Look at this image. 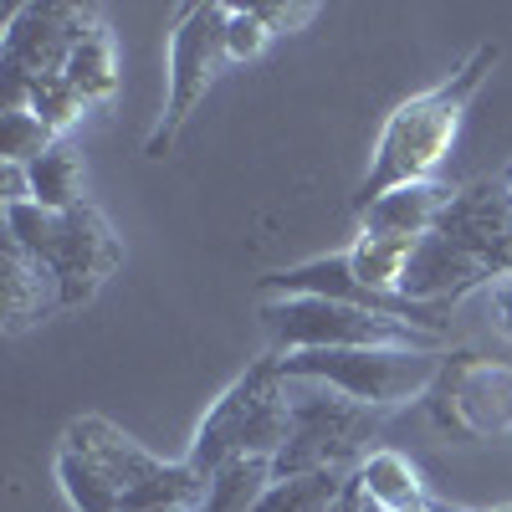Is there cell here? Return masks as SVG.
Segmentation results:
<instances>
[{
  "mask_svg": "<svg viewBox=\"0 0 512 512\" xmlns=\"http://www.w3.org/2000/svg\"><path fill=\"white\" fill-rule=\"evenodd\" d=\"M497 62H502V47L497 41H482V47L466 52L456 62V72H446L436 88L405 98L390 118H384L374 159H369V175H364V185L354 195V210H364L369 200H379L384 190H395V185L436 180L441 159L451 154L461 123H466V113H472L477 93L487 88V77L497 72Z\"/></svg>",
  "mask_w": 512,
  "mask_h": 512,
  "instance_id": "6da1fadb",
  "label": "cell"
},
{
  "mask_svg": "<svg viewBox=\"0 0 512 512\" xmlns=\"http://www.w3.org/2000/svg\"><path fill=\"white\" fill-rule=\"evenodd\" d=\"M287 436H292V400H287L282 359L262 354L256 364H246V374H236L216 395V405L205 410L185 461L200 477H210L216 466H226L236 456H272L277 461Z\"/></svg>",
  "mask_w": 512,
  "mask_h": 512,
  "instance_id": "7a4b0ae2",
  "label": "cell"
},
{
  "mask_svg": "<svg viewBox=\"0 0 512 512\" xmlns=\"http://www.w3.org/2000/svg\"><path fill=\"white\" fill-rule=\"evenodd\" d=\"M6 236L21 241L36 262L52 267L62 313L93 303L103 282L123 267V241L113 236L98 205H77V210H41L36 200L6 205Z\"/></svg>",
  "mask_w": 512,
  "mask_h": 512,
  "instance_id": "3957f363",
  "label": "cell"
},
{
  "mask_svg": "<svg viewBox=\"0 0 512 512\" xmlns=\"http://www.w3.org/2000/svg\"><path fill=\"white\" fill-rule=\"evenodd\" d=\"M262 323L272 333V354L297 349H415V354H446L451 333L420 328L395 313H369L354 303H328V297H262Z\"/></svg>",
  "mask_w": 512,
  "mask_h": 512,
  "instance_id": "277c9868",
  "label": "cell"
},
{
  "mask_svg": "<svg viewBox=\"0 0 512 512\" xmlns=\"http://www.w3.org/2000/svg\"><path fill=\"white\" fill-rule=\"evenodd\" d=\"M292 400V436L277 451V477H303V472H359L369 441L379 436V410L328 390L313 379H287Z\"/></svg>",
  "mask_w": 512,
  "mask_h": 512,
  "instance_id": "5b68a950",
  "label": "cell"
},
{
  "mask_svg": "<svg viewBox=\"0 0 512 512\" xmlns=\"http://www.w3.org/2000/svg\"><path fill=\"white\" fill-rule=\"evenodd\" d=\"M277 359H282V379L328 384V390L349 395L369 410L425 400L446 364V354H415V349H297Z\"/></svg>",
  "mask_w": 512,
  "mask_h": 512,
  "instance_id": "8992f818",
  "label": "cell"
},
{
  "mask_svg": "<svg viewBox=\"0 0 512 512\" xmlns=\"http://www.w3.org/2000/svg\"><path fill=\"white\" fill-rule=\"evenodd\" d=\"M226 16L231 6L221 0H195V6H175V26H169V67H164V108L144 139L149 159H164L175 149L180 128L190 113L205 103V93L216 88V77L231 67L226 57Z\"/></svg>",
  "mask_w": 512,
  "mask_h": 512,
  "instance_id": "52a82bcc",
  "label": "cell"
},
{
  "mask_svg": "<svg viewBox=\"0 0 512 512\" xmlns=\"http://www.w3.org/2000/svg\"><path fill=\"white\" fill-rule=\"evenodd\" d=\"M98 6H67V0H31L16 6L0 36V77H6V108H26L31 82L62 77L77 41L98 26Z\"/></svg>",
  "mask_w": 512,
  "mask_h": 512,
  "instance_id": "ba28073f",
  "label": "cell"
},
{
  "mask_svg": "<svg viewBox=\"0 0 512 512\" xmlns=\"http://www.w3.org/2000/svg\"><path fill=\"white\" fill-rule=\"evenodd\" d=\"M425 405H431V420L456 441H502L512 436V369L472 349H456L446 354Z\"/></svg>",
  "mask_w": 512,
  "mask_h": 512,
  "instance_id": "9c48e42d",
  "label": "cell"
},
{
  "mask_svg": "<svg viewBox=\"0 0 512 512\" xmlns=\"http://www.w3.org/2000/svg\"><path fill=\"white\" fill-rule=\"evenodd\" d=\"M262 297H328V303H354V308H369V313H395V318H410L420 328H436L446 333V318L441 308H415L395 292H374L354 277L349 267V251L338 256H318V262H303V267H282V272H267L256 282Z\"/></svg>",
  "mask_w": 512,
  "mask_h": 512,
  "instance_id": "30bf717a",
  "label": "cell"
},
{
  "mask_svg": "<svg viewBox=\"0 0 512 512\" xmlns=\"http://www.w3.org/2000/svg\"><path fill=\"white\" fill-rule=\"evenodd\" d=\"M436 231L446 241H456L461 251H472L482 267H492V277L512 272V190H507V180L492 175V180L461 185Z\"/></svg>",
  "mask_w": 512,
  "mask_h": 512,
  "instance_id": "8fae6325",
  "label": "cell"
},
{
  "mask_svg": "<svg viewBox=\"0 0 512 512\" xmlns=\"http://www.w3.org/2000/svg\"><path fill=\"white\" fill-rule=\"evenodd\" d=\"M62 451H72V456H82L93 466V472H103L118 492H123V502L134 497L139 487H149L159 472H164V456H154V451H144L128 431H118L113 420H103V415H77V420H67V431H62Z\"/></svg>",
  "mask_w": 512,
  "mask_h": 512,
  "instance_id": "7c38bea8",
  "label": "cell"
},
{
  "mask_svg": "<svg viewBox=\"0 0 512 512\" xmlns=\"http://www.w3.org/2000/svg\"><path fill=\"white\" fill-rule=\"evenodd\" d=\"M492 282V267H482L472 251H461L456 241H446L441 231L420 236L410 251V267L400 282V297L415 308H451L456 297L482 292Z\"/></svg>",
  "mask_w": 512,
  "mask_h": 512,
  "instance_id": "4fadbf2b",
  "label": "cell"
},
{
  "mask_svg": "<svg viewBox=\"0 0 512 512\" xmlns=\"http://www.w3.org/2000/svg\"><path fill=\"white\" fill-rule=\"evenodd\" d=\"M0 287H6V333L11 338H21L26 328L62 313V292H57L52 267L36 262V256L21 241H11L6 231H0Z\"/></svg>",
  "mask_w": 512,
  "mask_h": 512,
  "instance_id": "5bb4252c",
  "label": "cell"
},
{
  "mask_svg": "<svg viewBox=\"0 0 512 512\" xmlns=\"http://www.w3.org/2000/svg\"><path fill=\"white\" fill-rule=\"evenodd\" d=\"M456 200V185L446 180H415V185H395L379 200H369L359 210V226L369 236H400V241H420L441 226V216Z\"/></svg>",
  "mask_w": 512,
  "mask_h": 512,
  "instance_id": "9a60e30c",
  "label": "cell"
},
{
  "mask_svg": "<svg viewBox=\"0 0 512 512\" xmlns=\"http://www.w3.org/2000/svg\"><path fill=\"white\" fill-rule=\"evenodd\" d=\"M359 487H364V497L379 502L384 512H410V507H425V502H431V497H425L420 466H415L405 451H390V446H379V451L364 456Z\"/></svg>",
  "mask_w": 512,
  "mask_h": 512,
  "instance_id": "2e32d148",
  "label": "cell"
},
{
  "mask_svg": "<svg viewBox=\"0 0 512 512\" xmlns=\"http://www.w3.org/2000/svg\"><path fill=\"white\" fill-rule=\"evenodd\" d=\"M277 482L272 456H236L226 466L205 477V502L200 512H256V502L267 497V487Z\"/></svg>",
  "mask_w": 512,
  "mask_h": 512,
  "instance_id": "e0dca14e",
  "label": "cell"
},
{
  "mask_svg": "<svg viewBox=\"0 0 512 512\" xmlns=\"http://www.w3.org/2000/svg\"><path fill=\"white\" fill-rule=\"evenodd\" d=\"M62 77L82 93V103H88V108L113 103V93H118V52H113V31L103 21L77 41V52H72V62H67Z\"/></svg>",
  "mask_w": 512,
  "mask_h": 512,
  "instance_id": "ac0fdd59",
  "label": "cell"
},
{
  "mask_svg": "<svg viewBox=\"0 0 512 512\" xmlns=\"http://www.w3.org/2000/svg\"><path fill=\"white\" fill-rule=\"evenodd\" d=\"M359 472H303V477H277L256 512H333L354 487Z\"/></svg>",
  "mask_w": 512,
  "mask_h": 512,
  "instance_id": "d6986e66",
  "label": "cell"
},
{
  "mask_svg": "<svg viewBox=\"0 0 512 512\" xmlns=\"http://www.w3.org/2000/svg\"><path fill=\"white\" fill-rule=\"evenodd\" d=\"M31 195L41 210H77L82 200V159L67 139H57L47 154L31 164Z\"/></svg>",
  "mask_w": 512,
  "mask_h": 512,
  "instance_id": "ffe728a7",
  "label": "cell"
},
{
  "mask_svg": "<svg viewBox=\"0 0 512 512\" xmlns=\"http://www.w3.org/2000/svg\"><path fill=\"white\" fill-rule=\"evenodd\" d=\"M410 251H415V241L359 231V241L349 246V267H354V277H359L364 287L395 292V297H400V282H405V267H410Z\"/></svg>",
  "mask_w": 512,
  "mask_h": 512,
  "instance_id": "44dd1931",
  "label": "cell"
},
{
  "mask_svg": "<svg viewBox=\"0 0 512 512\" xmlns=\"http://www.w3.org/2000/svg\"><path fill=\"white\" fill-rule=\"evenodd\" d=\"M57 487L72 502V512H123V492L72 451H57Z\"/></svg>",
  "mask_w": 512,
  "mask_h": 512,
  "instance_id": "7402d4cb",
  "label": "cell"
},
{
  "mask_svg": "<svg viewBox=\"0 0 512 512\" xmlns=\"http://www.w3.org/2000/svg\"><path fill=\"white\" fill-rule=\"evenodd\" d=\"M52 144H57V134L31 108H6L0 113V164H26L31 169Z\"/></svg>",
  "mask_w": 512,
  "mask_h": 512,
  "instance_id": "603a6c76",
  "label": "cell"
},
{
  "mask_svg": "<svg viewBox=\"0 0 512 512\" xmlns=\"http://www.w3.org/2000/svg\"><path fill=\"white\" fill-rule=\"evenodd\" d=\"M26 108L52 128V134L62 139L67 128L88 113V103H82V93L72 88L67 77H41V82H31V93H26Z\"/></svg>",
  "mask_w": 512,
  "mask_h": 512,
  "instance_id": "cb8c5ba5",
  "label": "cell"
},
{
  "mask_svg": "<svg viewBox=\"0 0 512 512\" xmlns=\"http://www.w3.org/2000/svg\"><path fill=\"white\" fill-rule=\"evenodd\" d=\"M267 41H272V31L256 16V6H231V16H226V57L231 62H256L267 52Z\"/></svg>",
  "mask_w": 512,
  "mask_h": 512,
  "instance_id": "d4e9b609",
  "label": "cell"
},
{
  "mask_svg": "<svg viewBox=\"0 0 512 512\" xmlns=\"http://www.w3.org/2000/svg\"><path fill=\"white\" fill-rule=\"evenodd\" d=\"M256 16L267 21L272 36H292V31H303L318 16V6L313 0H277V6H256Z\"/></svg>",
  "mask_w": 512,
  "mask_h": 512,
  "instance_id": "484cf974",
  "label": "cell"
},
{
  "mask_svg": "<svg viewBox=\"0 0 512 512\" xmlns=\"http://www.w3.org/2000/svg\"><path fill=\"white\" fill-rule=\"evenodd\" d=\"M482 303H487L492 333L512 344V272H502V277H492V282L482 287Z\"/></svg>",
  "mask_w": 512,
  "mask_h": 512,
  "instance_id": "4316f807",
  "label": "cell"
},
{
  "mask_svg": "<svg viewBox=\"0 0 512 512\" xmlns=\"http://www.w3.org/2000/svg\"><path fill=\"white\" fill-rule=\"evenodd\" d=\"M31 169L26 164H0V210L6 205H31Z\"/></svg>",
  "mask_w": 512,
  "mask_h": 512,
  "instance_id": "83f0119b",
  "label": "cell"
},
{
  "mask_svg": "<svg viewBox=\"0 0 512 512\" xmlns=\"http://www.w3.org/2000/svg\"><path fill=\"white\" fill-rule=\"evenodd\" d=\"M359 497H364V487H359V477H354V487L344 492V502H338L333 512H359Z\"/></svg>",
  "mask_w": 512,
  "mask_h": 512,
  "instance_id": "f1b7e54d",
  "label": "cell"
},
{
  "mask_svg": "<svg viewBox=\"0 0 512 512\" xmlns=\"http://www.w3.org/2000/svg\"><path fill=\"white\" fill-rule=\"evenodd\" d=\"M359 512H384L379 502H369V497H359Z\"/></svg>",
  "mask_w": 512,
  "mask_h": 512,
  "instance_id": "f546056e",
  "label": "cell"
},
{
  "mask_svg": "<svg viewBox=\"0 0 512 512\" xmlns=\"http://www.w3.org/2000/svg\"><path fill=\"white\" fill-rule=\"evenodd\" d=\"M139 512H185V507H139Z\"/></svg>",
  "mask_w": 512,
  "mask_h": 512,
  "instance_id": "4dcf8cb0",
  "label": "cell"
},
{
  "mask_svg": "<svg viewBox=\"0 0 512 512\" xmlns=\"http://www.w3.org/2000/svg\"><path fill=\"white\" fill-rule=\"evenodd\" d=\"M410 512H436V502H425V507H410Z\"/></svg>",
  "mask_w": 512,
  "mask_h": 512,
  "instance_id": "1f68e13d",
  "label": "cell"
},
{
  "mask_svg": "<svg viewBox=\"0 0 512 512\" xmlns=\"http://www.w3.org/2000/svg\"><path fill=\"white\" fill-rule=\"evenodd\" d=\"M502 180H507V190H512V164H507V169H502Z\"/></svg>",
  "mask_w": 512,
  "mask_h": 512,
  "instance_id": "d6a6232c",
  "label": "cell"
},
{
  "mask_svg": "<svg viewBox=\"0 0 512 512\" xmlns=\"http://www.w3.org/2000/svg\"><path fill=\"white\" fill-rule=\"evenodd\" d=\"M436 512H466V507H436Z\"/></svg>",
  "mask_w": 512,
  "mask_h": 512,
  "instance_id": "836d02e7",
  "label": "cell"
},
{
  "mask_svg": "<svg viewBox=\"0 0 512 512\" xmlns=\"http://www.w3.org/2000/svg\"><path fill=\"white\" fill-rule=\"evenodd\" d=\"M492 512H512V507H492Z\"/></svg>",
  "mask_w": 512,
  "mask_h": 512,
  "instance_id": "e575fe53",
  "label": "cell"
}]
</instances>
